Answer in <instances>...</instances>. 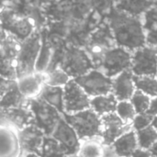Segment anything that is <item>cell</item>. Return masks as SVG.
Here are the masks:
<instances>
[{
    "instance_id": "obj_35",
    "label": "cell",
    "mask_w": 157,
    "mask_h": 157,
    "mask_svg": "<svg viewBox=\"0 0 157 157\" xmlns=\"http://www.w3.org/2000/svg\"><path fill=\"white\" fill-rule=\"evenodd\" d=\"M147 113L154 116V117H157V96L152 98L151 104H150V107H149Z\"/></svg>"
},
{
    "instance_id": "obj_12",
    "label": "cell",
    "mask_w": 157,
    "mask_h": 157,
    "mask_svg": "<svg viewBox=\"0 0 157 157\" xmlns=\"http://www.w3.org/2000/svg\"><path fill=\"white\" fill-rule=\"evenodd\" d=\"M101 139L106 145H112L114 142L125 132L132 129V123L123 121L117 113H110L101 117Z\"/></svg>"
},
{
    "instance_id": "obj_17",
    "label": "cell",
    "mask_w": 157,
    "mask_h": 157,
    "mask_svg": "<svg viewBox=\"0 0 157 157\" xmlns=\"http://www.w3.org/2000/svg\"><path fill=\"white\" fill-rule=\"evenodd\" d=\"M1 109L17 108L28 105L29 99L25 98L20 93L17 81L10 79H1Z\"/></svg>"
},
{
    "instance_id": "obj_10",
    "label": "cell",
    "mask_w": 157,
    "mask_h": 157,
    "mask_svg": "<svg viewBox=\"0 0 157 157\" xmlns=\"http://www.w3.org/2000/svg\"><path fill=\"white\" fill-rule=\"evenodd\" d=\"M131 70L135 76H156L157 48L144 46L134 51Z\"/></svg>"
},
{
    "instance_id": "obj_6",
    "label": "cell",
    "mask_w": 157,
    "mask_h": 157,
    "mask_svg": "<svg viewBox=\"0 0 157 157\" xmlns=\"http://www.w3.org/2000/svg\"><path fill=\"white\" fill-rule=\"evenodd\" d=\"M132 60V54L130 51L120 46L113 47L104 53L98 69L113 79L124 71L131 69Z\"/></svg>"
},
{
    "instance_id": "obj_1",
    "label": "cell",
    "mask_w": 157,
    "mask_h": 157,
    "mask_svg": "<svg viewBox=\"0 0 157 157\" xmlns=\"http://www.w3.org/2000/svg\"><path fill=\"white\" fill-rule=\"evenodd\" d=\"M107 17L116 43L120 47L125 48L130 52L144 47L146 34L139 17L113 9Z\"/></svg>"
},
{
    "instance_id": "obj_24",
    "label": "cell",
    "mask_w": 157,
    "mask_h": 157,
    "mask_svg": "<svg viewBox=\"0 0 157 157\" xmlns=\"http://www.w3.org/2000/svg\"><path fill=\"white\" fill-rule=\"evenodd\" d=\"M106 144L101 137L81 141L77 157H104Z\"/></svg>"
},
{
    "instance_id": "obj_33",
    "label": "cell",
    "mask_w": 157,
    "mask_h": 157,
    "mask_svg": "<svg viewBox=\"0 0 157 157\" xmlns=\"http://www.w3.org/2000/svg\"><path fill=\"white\" fill-rule=\"evenodd\" d=\"M89 2L97 14L107 17L112 12L115 4V0H89Z\"/></svg>"
},
{
    "instance_id": "obj_2",
    "label": "cell",
    "mask_w": 157,
    "mask_h": 157,
    "mask_svg": "<svg viewBox=\"0 0 157 157\" xmlns=\"http://www.w3.org/2000/svg\"><path fill=\"white\" fill-rule=\"evenodd\" d=\"M63 119L74 128L81 141L101 135V117L91 108L74 114L63 113Z\"/></svg>"
},
{
    "instance_id": "obj_31",
    "label": "cell",
    "mask_w": 157,
    "mask_h": 157,
    "mask_svg": "<svg viewBox=\"0 0 157 157\" xmlns=\"http://www.w3.org/2000/svg\"><path fill=\"white\" fill-rule=\"evenodd\" d=\"M116 113L126 123H132L137 115L135 108L131 102V100L119 101Z\"/></svg>"
},
{
    "instance_id": "obj_40",
    "label": "cell",
    "mask_w": 157,
    "mask_h": 157,
    "mask_svg": "<svg viewBox=\"0 0 157 157\" xmlns=\"http://www.w3.org/2000/svg\"><path fill=\"white\" fill-rule=\"evenodd\" d=\"M22 157H40L37 155H34V154H29V155H23Z\"/></svg>"
},
{
    "instance_id": "obj_27",
    "label": "cell",
    "mask_w": 157,
    "mask_h": 157,
    "mask_svg": "<svg viewBox=\"0 0 157 157\" xmlns=\"http://www.w3.org/2000/svg\"><path fill=\"white\" fill-rule=\"evenodd\" d=\"M52 57V46L48 40H42L40 52L36 63V72L46 73Z\"/></svg>"
},
{
    "instance_id": "obj_15",
    "label": "cell",
    "mask_w": 157,
    "mask_h": 157,
    "mask_svg": "<svg viewBox=\"0 0 157 157\" xmlns=\"http://www.w3.org/2000/svg\"><path fill=\"white\" fill-rule=\"evenodd\" d=\"M0 157H22L19 131L9 125H1Z\"/></svg>"
},
{
    "instance_id": "obj_13",
    "label": "cell",
    "mask_w": 157,
    "mask_h": 157,
    "mask_svg": "<svg viewBox=\"0 0 157 157\" xmlns=\"http://www.w3.org/2000/svg\"><path fill=\"white\" fill-rule=\"evenodd\" d=\"M1 125H9L18 131L35 124V119L32 111L28 105L1 109Z\"/></svg>"
},
{
    "instance_id": "obj_32",
    "label": "cell",
    "mask_w": 157,
    "mask_h": 157,
    "mask_svg": "<svg viewBox=\"0 0 157 157\" xmlns=\"http://www.w3.org/2000/svg\"><path fill=\"white\" fill-rule=\"evenodd\" d=\"M151 100L152 98H150L149 96H147L140 90H136V92L131 98V102L134 106L137 114L146 113L149 109Z\"/></svg>"
},
{
    "instance_id": "obj_3",
    "label": "cell",
    "mask_w": 157,
    "mask_h": 157,
    "mask_svg": "<svg viewBox=\"0 0 157 157\" xmlns=\"http://www.w3.org/2000/svg\"><path fill=\"white\" fill-rule=\"evenodd\" d=\"M60 68L75 79L95 69V65L86 50L67 44Z\"/></svg>"
},
{
    "instance_id": "obj_19",
    "label": "cell",
    "mask_w": 157,
    "mask_h": 157,
    "mask_svg": "<svg viewBox=\"0 0 157 157\" xmlns=\"http://www.w3.org/2000/svg\"><path fill=\"white\" fill-rule=\"evenodd\" d=\"M136 90L134 75L131 69L124 71L113 78L112 93L119 101L131 100Z\"/></svg>"
},
{
    "instance_id": "obj_9",
    "label": "cell",
    "mask_w": 157,
    "mask_h": 157,
    "mask_svg": "<svg viewBox=\"0 0 157 157\" xmlns=\"http://www.w3.org/2000/svg\"><path fill=\"white\" fill-rule=\"evenodd\" d=\"M2 28L17 41H24L33 34L32 21L27 17L17 16L8 7L2 10Z\"/></svg>"
},
{
    "instance_id": "obj_41",
    "label": "cell",
    "mask_w": 157,
    "mask_h": 157,
    "mask_svg": "<svg viewBox=\"0 0 157 157\" xmlns=\"http://www.w3.org/2000/svg\"><path fill=\"white\" fill-rule=\"evenodd\" d=\"M154 3H155V5L157 6V0H154Z\"/></svg>"
},
{
    "instance_id": "obj_7",
    "label": "cell",
    "mask_w": 157,
    "mask_h": 157,
    "mask_svg": "<svg viewBox=\"0 0 157 157\" xmlns=\"http://www.w3.org/2000/svg\"><path fill=\"white\" fill-rule=\"evenodd\" d=\"M20 46L17 40L2 30L1 39V75L2 78L17 80V59Z\"/></svg>"
},
{
    "instance_id": "obj_11",
    "label": "cell",
    "mask_w": 157,
    "mask_h": 157,
    "mask_svg": "<svg viewBox=\"0 0 157 157\" xmlns=\"http://www.w3.org/2000/svg\"><path fill=\"white\" fill-rule=\"evenodd\" d=\"M63 90L65 113L74 114L91 108V98L75 81V79H72L66 84V86H63Z\"/></svg>"
},
{
    "instance_id": "obj_39",
    "label": "cell",
    "mask_w": 157,
    "mask_h": 157,
    "mask_svg": "<svg viewBox=\"0 0 157 157\" xmlns=\"http://www.w3.org/2000/svg\"><path fill=\"white\" fill-rule=\"evenodd\" d=\"M155 128V130L157 131V117H155V119H154V121H153V124H152Z\"/></svg>"
},
{
    "instance_id": "obj_42",
    "label": "cell",
    "mask_w": 157,
    "mask_h": 157,
    "mask_svg": "<svg viewBox=\"0 0 157 157\" xmlns=\"http://www.w3.org/2000/svg\"><path fill=\"white\" fill-rule=\"evenodd\" d=\"M67 157H77L76 155H71V156H67Z\"/></svg>"
},
{
    "instance_id": "obj_36",
    "label": "cell",
    "mask_w": 157,
    "mask_h": 157,
    "mask_svg": "<svg viewBox=\"0 0 157 157\" xmlns=\"http://www.w3.org/2000/svg\"><path fill=\"white\" fill-rule=\"evenodd\" d=\"M132 157H155L152 155V153L149 150H144L139 148L133 155Z\"/></svg>"
},
{
    "instance_id": "obj_18",
    "label": "cell",
    "mask_w": 157,
    "mask_h": 157,
    "mask_svg": "<svg viewBox=\"0 0 157 157\" xmlns=\"http://www.w3.org/2000/svg\"><path fill=\"white\" fill-rule=\"evenodd\" d=\"M20 93L27 99H33L40 97L46 85L47 76L45 73L34 72L17 79Z\"/></svg>"
},
{
    "instance_id": "obj_34",
    "label": "cell",
    "mask_w": 157,
    "mask_h": 157,
    "mask_svg": "<svg viewBox=\"0 0 157 157\" xmlns=\"http://www.w3.org/2000/svg\"><path fill=\"white\" fill-rule=\"evenodd\" d=\"M154 119H155V117L148 114L147 112L143 113V114H137L132 122V129L136 132L143 130V129H145V128H147L153 124Z\"/></svg>"
},
{
    "instance_id": "obj_25",
    "label": "cell",
    "mask_w": 157,
    "mask_h": 157,
    "mask_svg": "<svg viewBox=\"0 0 157 157\" xmlns=\"http://www.w3.org/2000/svg\"><path fill=\"white\" fill-rule=\"evenodd\" d=\"M144 28L146 34V42L157 48V6L151 7L144 14Z\"/></svg>"
},
{
    "instance_id": "obj_38",
    "label": "cell",
    "mask_w": 157,
    "mask_h": 157,
    "mask_svg": "<svg viewBox=\"0 0 157 157\" xmlns=\"http://www.w3.org/2000/svg\"><path fill=\"white\" fill-rule=\"evenodd\" d=\"M54 1H56V0H38V2L41 3V4H48V3L51 4V3H52Z\"/></svg>"
},
{
    "instance_id": "obj_5",
    "label": "cell",
    "mask_w": 157,
    "mask_h": 157,
    "mask_svg": "<svg viewBox=\"0 0 157 157\" xmlns=\"http://www.w3.org/2000/svg\"><path fill=\"white\" fill-rule=\"evenodd\" d=\"M40 42L39 32H33L30 37L22 41L17 59V78L36 72V63L41 48Z\"/></svg>"
},
{
    "instance_id": "obj_26",
    "label": "cell",
    "mask_w": 157,
    "mask_h": 157,
    "mask_svg": "<svg viewBox=\"0 0 157 157\" xmlns=\"http://www.w3.org/2000/svg\"><path fill=\"white\" fill-rule=\"evenodd\" d=\"M64 148L52 136H46L40 157H67Z\"/></svg>"
},
{
    "instance_id": "obj_29",
    "label": "cell",
    "mask_w": 157,
    "mask_h": 157,
    "mask_svg": "<svg viewBox=\"0 0 157 157\" xmlns=\"http://www.w3.org/2000/svg\"><path fill=\"white\" fill-rule=\"evenodd\" d=\"M139 148L144 150H149L157 142V131L151 125L145 129L136 132Z\"/></svg>"
},
{
    "instance_id": "obj_28",
    "label": "cell",
    "mask_w": 157,
    "mask_h": 157,
    "mask_svg": "<svg viewBox=\"0 0 157 157\" xmlns=\"http://www.w3.org/2000/svg\"><path fill=\"white\" fill-rule=\"evenodd\" d=\"M134 82L137 90L142 91L150 98L157 96V78L156 76H135Z\"/></svg>"
},
{
    "instance_id": "obj_37",
    "label": "cell",
    "mask_w": 157,
    "mask_h": 157,
    "mask_svg": "<svg viewBox=\"0 0 157 157\" xmlns=\"http://www.w3.org/2000/svg\"><path fill=\"white\" fill-rule=\"evenodd\" d=\"M149 151L152 153L153 155H155V157H157V142L149 149Z\"/></svg>"
},
{
    "instance_id": "obj_23",
    "label": "cell",
    "mask_w": 157,
    "mask_h": 157,
    "mask_svg": "<svg viewBox=\"0 0 157 157\" xmlns=\"http://www.w3.org/2000/svg\"><path fill=\"white\" fill-rule=\"evenodd\" d=\"M118 103L119 100L116 98L113 93H110L106 96L92 98L90 101V107L96 113L102 117L107 114L116 113Z\"/></svg>"
},
{
    "instance_id": "obj_16",
    "label": "cell",
    "mask_w": 157,
    "mask_h": 157,
    "mask_svg": "<svg viewBox=\"0 0 157 157\" xmlns=\"http://www.w3.org/2000/svg\"><path fill=\"white\" fill-rule=\"evenodd\" d=\"M45 137V133L35 124L19 131V138L23 155L34 154L40 156Z\"/></svg>"
},
{
    "instance_id": "obj_14",
    "label": "cell",
    "mask_w": 157,
    "mask_h": 157,
    "mask_svg": "<svg viewBox=\"0 0 157 157\" xmlns=\"http://www.w3.org/2000/svg\"><path fill=\"white\" fill-rule=\"evenodd\" d=\"M52 136L64 148L68 156L76 155L81 140L74 128L63 119L59 121Z\"/></svg>"
},
{
    "instance_id": "obj_4",
    "label": "cell",
    "mask_w": 157,
    "mask_h": 157,
    "mask_svg": "<svg viewBox=\"0 0 157 157\" xmlns=\"http://www.w3.org/2000/svg\"><path fill=\"white\" fill-rule=\"evenodd\" d=\"M28 106L32 111L37 125L46 136H52L63 114L40 98L29 99Z\"/></svg>"
},
{
    "instance_id": "obj_30",
    "label": "cell",
    "mask_w": 157,
    "mask_h": 157,
    "mask_svg": "<svg viewBox=\"0 0 157 157\" xmlns=\"http://www.w3.org/2000/svg\"><path fill=\"white\" fill-rule=\"evenodd\" d=\"M47 76L46 85L52 86H62L63 87L68 84L73 78L64 72L62 68L58 67L54 70H52L50 72L45 73Z\"/></svg>"
},
{
    "instance_id": "obj_21",
    "label": "cell",
    "mask_w": 157,
    "mask_h": 157,
    "mask_svg": "<svg viewBox=\"0 0 157 157\" xmlns=\"http://www.w3.org/2000/svg\"><path fill=\"white\" fill-rule=\"evenodd\" d=\"M118 10L131 16L139 17L145 14L153 6L154 0H115Z\"/></svg>"
},
{
    "instance_id": "obj_8",
    "label": "cell",
    "mask_w": 157,
    "mask_h": 157,
    "mask_svg": "<svg viewBox=\"0 0 157 157\" xmlns=\"http://www.w3.org/2000/svg\"><path fill=\"white\" fill-rule=\"evenodd\" d=\"M75 81L91 98L112 93L113 79L96 68L87 74L75 78Z\"/></svg>"
},
{
    "instance_id": "obj_22",
    "label": "cell",
    "mask_w": 157,
    "mask_h": 157,
    "mask_svg": "<svg viewBox=\"0 0 157 157\" xmlns=\"http://www.w3.org/2000/svg\"><path fill=\"white\" fill-rule=\"evenodd\" d=\"M42 100L54 107L62 114L64 111V90L62 86H52L45 85L40 97Z\"/></svg>"
},
{
    "instance_id": "obj_43",
    "label": "cell",
    "mask_w": 157,
    "mask_h": 157,
    "mask_svg": "<svg viewBox=\"0 0 157 157\" xmlns=\"http://www.w3.org/2000/svg\"><path fill=\"white\" fill-rule=\"evenodd\" d=\"M156 78H157V75H156Z\"/></svg>"
},
{
    "instance_id": "obj_20",
    "label": "cell",
    "mask_w": 157,
    "mask_h": 157,
    "mask_svg": "<svg viewBox=\"0 0 157 157\" xmlns=\"http://www.w3.org/2000/svg\"><path fill=\"white\" fill-rule=\"evenodd\" d=\"M118 157H132L134 153L139 149L136 131H131L122 134L112 144Z\"/></svg>"
}]
</instances>
